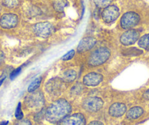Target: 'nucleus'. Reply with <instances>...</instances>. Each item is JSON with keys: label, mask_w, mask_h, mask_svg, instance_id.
<instances>
[{"label": "nucleus", "mask_w": 149, "mask_h": 125, "mask_svg": "<svg viewBox=\"0 0 149 125\" xmlns=\"http://www.w3.org/2000/svg\"><path fill=\"white\" fill-rule=\"evenodd\" d=\"M97 43V40L92 37H84L80 41L77 50L78 52L83 53L91 50Z\"/></svg>", "instance_id": "12"}, {"label": "nucleus", "mask_w": 149, "mask_h": 125, "mask_svg": "<svg viewBox=\"0 0 149 125\" xmlns=\"http://www.w3.org/2000/svg\"><path fill=\"white\" fill-rule=\"evenodd\" d=\"M143 113H144V110L141 107H133L126 112V118L129 119H137L140 117L143 114Z\"/></svg>", "instance_id": "14"}, {"label": "nucleus", "mask_w": 149, "mask_h": 125, "mask_svg": "<svg viewBox=\"0 0 149 125\" xmlns=\"http://www.w3.org/2000/svg\"><path fill=\"white\" fill-rule=\"evenodd\" d=\"M5 78H6V76L3 75V78H2V79H0V86H2V84L3 83V82H4V81H5Z\"/></svg>", "instance_id": "29"}, {"label": "nucleus", "mask_w": 149, "mask_h": 125, "mask_svg": "<svg viewBox=\"0 0 149 125\" xmlns=\"http://www.w3.org/2000/svg\"><path fill=\"white\" fill-rule=\"evenodd\" d=\"M75 54V51H74V50H71V51H70L69 52H67L64 56H62V60H64V61L70 60V59H72V58L74 57Z\"/></svg>", "instance_id": "23"}, {"label": "nucleus", "mask_w": 149, "mask_h": 125, "mask_svg": "<svg viewBox=\"0 0 149 125\" xmlns=\"http://www.w3.org/2000/svg\"><path fill=\"white\" fill-rule=\"evenodd\" d=\"M126 111V106L124 103H113L109 108V114L113 117H120Z\"/></svg>", "instance_id": "13"}, {"label": "nucleus", "mask_w": 149, "mask_h": 125, "mask_svg": "<svg viewBox=\"0 0 149 125\" xmlns=\"http://www.w3.org/2000/svg\"><path fill=\"white\" fill-rule=\"evenodd\" d=\"M111 56V51L106 47H100L93 51L89 57L88 63L91 67L102 65Z\"/></svg>", "instance_id": "2"}, {"label": "nucleus", "mask_w": 149, "mask_h": 125, "mask_svg": "<svg viewBox=\"0 0 149 125\" xmlns=\"http://www.w3.org/2000/svg\"><path fill=\"white\" fill-rule=\"evenodd\" d=\"M8 123H9L8 122H2V123L0 124V125H7V124H8Z\"/></svg>", "instance_id": "30"}, {"label": "nucleus", "mask_w": 149, "mask_h": 125, "mask_svg": "<svg viewBox=\"0 0 149 125\" xmlns=\"http://www.w3.org/2000/svg\"><path fill=\"white\" fill-rule=\"evenodd\" d=\"M21 69H22V67H18L17 69H14V70H13V72L11 73H10V78L11 80H13L15 79V78H16L17 76L19 75V74L21 73Z\"/></svg>", "instance_id": "24"}, {"label": "nucleus", "mask_w": 149, "mask_h": 125, "mask_svg": "<svg viewBox=\"0 0 149 125\" xmlns=\"http://www.w3.org/2000/svg\"><path fill=\"white\" fill-rule=\"evenodd\" d=\"M77 78V73L73 69H67L63 74V81L65 82H72Z\"/></svg>", "instance_id": "16"}, {"label": "nucleus", "mask_w": 149, "mask_h": 125, "mask_svg": "<svg viewBox=\"0 0 149 125\" xmlns=\"http://www.w3.org/2000/svg\"><path fill=\"white\" fill-rule=\"evenodd\" d=\"M138 46L142 49L149 51V34L142 36L138 40Z\"/></svg>", "instance_id": "17"}, {"label": "nucleus", "mask_w": 149, "mask_h": 125, "mask_svg": "<svg viewBox=\"0 0 149 125\" xmlns=\"http://www.w3.org/2000/svg\"><path fill=\"white\" fill-rule=\"evenodd\" d=\"M72 108L70 104L64 99L53 103L45 111V118L51 123L59 122L69 115Z\"/></svg>", "instance_id": "1"}, {"label": "nucleus", "mask_w": 149, "mask_h": 125, "mask_svg": "<svg viewBox=\"0 0 149 125\" xmlns=\"http://www.w3.org/2000/svg\"><path fill=\"white\" fill-rule=\"evenodd\" d=\"M88 125H104L101 122L99 121H93V122H90Z\"/></svg>", "instance_id": "26"}, {"label": "nucleus", "mask_w": 149, "mask_h": 125, "mask_svg": "<svg viewBox=\"0 0 149 125\" xmlns=\"http://www.w3.org/2000/svg\"><path fill=\"white\" fill-rule=\"evenodd\" d=\"M15 118H16L18 120H21L22 118H23V117H24V113H23V111H22L21 103H19L18 106H17L16 110H15Z\"/></svg>", "instance_id": "21"}, {"label": "nucleus", "mask_w": 149, "mask_h": 125, "mask_svg": "<svg viewBox=\"0 0 149 125\" xmlns=\"http://www.w3.org/2000/svg\"><path fill=\"white\" fill-rule=\"evenodd\" d=\"M4 59H5V55L2 51H0V64L4 61Z\"/></svg>", "instance_id": "28"}, {"label": "nucleus", "mask_w": 149, "mask_h": 125, "mask_svg": "<svg viewBox=\"0 0 149 125\" xmlns=\"http://www.w3.org/2000/svg\"><path fill=\"white\" fill-rule=\"evenodd\" d=\"M143 53V51L140 49H138L137 48H130L128 49L125 50L123 54L125 56H138Z\"/></svg>", "instance_id": "19"}, {"label": "nucleus", "mask_w": 149, "mask_h": 125, "mask_svg": "<svg viewBox=\"0 0 149 125\" xmlns=\"http://www.w3.org/2000/svg\"><path fill=\"white\" fill-rule=\"evenodd\" d=\"M68 6V2L67 0H54L53 7L57 12H63L66 7Z\"/></svg>", "instance_id": "15"}, {"label": "nucleus", "mask_w": 149, "mask_h": 125, "mask_svg": "<svg viewBox=\"0 0 149 125\" xmlns=\"http://www.w3.org/2000/svg\"><path fill=\"white\" fill-rule=\"evenodd\" d=\"M103 80L102 75L97 73H89L83 77V83L87 86H96Z\"/></svg>", "instance_id": "11"}, {"label": "nucleus", "mask_w": 149, "mask_h": 125, "mask_svg": "<svg viewBox=\"0 0 149 125\" xmlns=\"http://www.w3.org/2000/svg\"><path fill=\"white\" fill-rule=\"evenodd\" d=\"M27 106L32 109H39L42 108L44 105L45 100L42 92L37 91L34 92L32 95H28L26 99Z\"/></svg>", "instance_id": "6"}, {"label": "nucleus", "mask_w": 149, "mask_h": 125, "mask_svg": "<svg viewBox=\"0 0 149 125\" xmlns=\"http://www.w3.org/2000/svg\"><path fill=\"white\" fill-rule=\"evenodd\" d=\"M143 98L146 99V100H149V89L146 90L143 94Z\"/></svg>", "instance_id": "27"}, {"label": "nucleus", "mask_w": 149, "mask_h": 125, "mask_svg": "<svg viewBox=\"0 0 149 125\" xmlns=\"http://www.w3.org/2000/svg\"><path fill=\"white\" fill-rule=\"evenodd\" d=\"M4 5L9 8H13L18 6L19 0H4Z\"/></svg>", "instance_id": "22"}, {"label": "nucleus", "mask_w": 149, "mask_h": 125, "mask_svg": "<svg viewBox=\"0 0 149 125\" xmlns=\"http://www.w3.org/2000/svg\"><path fill=\"white\" fill-rule=\"evenodd\" d=\"M140 37V32L136 29H129L121 34L120 37V42L122 45L126 46L134 44Z\"/></svg>", "instance_id": "8"}, {"label": "nucleus", "mask_w": 149, "mask_h": 125, "mask_svg": "<svg viewBox=\"0 0 149 125\" xmlns=\"http://www.w3.org/2000/svg\"><path fill=\"white\" fill-rule=\"evenodd\" d=\"M120 15V11L116 5H110L103 10L102 13V18L105 23L111 24Z\"/></svg>", "instance_id": "7"}, {"label": "nucleus", "mask_w": 149, "mask_h": 125, "mask_svg": "<svg viewBox=\"0 0 149 125\" xmlns=\"http://www.w3.org/2000/svg\"><path fill=\"white\" fill-rule=\"evenodd\" d=\"M41 81H42V78L39 77V78H36L33 82H32V83L28 87V92H34V91H35L39 88V86H40Z\"/></svg>", "instance_id": "20"}, {"label": "nucleus", "mask_w": 149, "mask_h": 125, "mask_svg": "<svg viewBox=\"0 0 149 125\" xmlns=\"http://www.w3.org/2000/svg\"><path fill=\"white\" fill-rule=\"evenodd\" d=\"M113 0H94V3L97 8L105 9L110 6Z\"/></svg>", "instance_id": "18"}, {"label": "nucleus", "mask_w": 149, "mask_h": 125, "mask_svg": "<svg viewBox=\"0 0 149 125\" xmlns=\"http://www.w3.org/2000/svg\"><path fill=\"white\" fill-rule=\"evenodd\" d=\"M54 26L49 22H40L33 26L34 34L37 37L47 38L54 33Z\"/></svg>", "instance_id": "4"}, {"label": "nucleus", "mask_w": 149, "mask_h": 125, "mask_svg": "<svg viewBox=\"0 0 149 125\" xmlns=\"http://www.w3.org/2000/svg\"><path fill=\"white\" fill-rule=\"evenodd\" d=\"M104 105V102L99 97H93L85 99L83 103V108L89 112H97Z\"/></svg>", "instance_id": "5"}, {"label": "nucleus", "mask_w": 149, "mask_h": 125, "mask_svg": "<svg viewBox=\"0 0 149 125\" xmlns=\"http://www.w3.org/2000/svg\"><path fill=\"white\" fill-rule=\"evenodd\" d=\"M19 23L18 15L13 13H6L0 19V26L3 29H13Z\"/></svg>", "instance_id": "10"}, {"label": "nucleus", "mask_w": 149, "mask_h": 125, "mask_svg": "<svg viewBox=\"0 0 149 125\" xmlns=\"http://www.w3.org/2000/svg\"><path fill=\"white\" fill-rule=\"evenodd\" d=\"M14 125H32V123L29 120L27 119H24V120H20L19 122L15 123Z\"/></svg>", "instance_id": "25"}, {"label": "nucleus", "mask_w": 149, "mask_h": 125, "mask_svg": "<svg viewBox=\"0 0 149 125\" xmlns=\"http://www.w3.org/2000/svg\"><path fill=\"white\" fill-rule=\"evenodd\" d=\"M58 125H85V118L82 113H74L63 118Z\"/></svg>", "instance_id": "9"}, {"label": "nucleus", "mask_w": 149, "mask_h": 125, "mask_svg": "<svg viewBox=\"0 0 149 125\" xmlns=\"http://www.w3.org/2000/svg\"><path fill=\"white\" fill-rule=\"evenodd\" d=\"M140 21V15L134 12H127L124 13L121 17L120 24L121 26L124 29H132L139 24Z\"/></svg>", "instance_id": "3"}]
</instances>
